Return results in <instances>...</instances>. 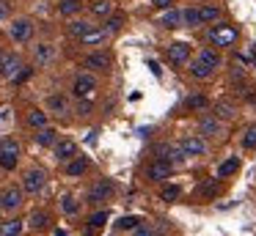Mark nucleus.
I'll return each mask as SVG.
<instances>
[{
  "instance_id": "nucleus-1",
  "label": "nucleus",
  "mask_w": 256,
  "mask_h": 236,
  "mask_svg": "<svg viewBox=\"0 0 256 236\" xmlns=\"http://www.w3.org/2000/svg\"><path fill=\"white\" fill-rule=\"evenodd\" d=\"M210 41L215 47H232L237 41V27L234 25H212L210 27Z\"/></svg>"
},
{
  "instance_id": "nucleus-2",
  "label": "nucleus",
  "mask_w": 256,
  "mask_h": 236,
  "mask_svg": "<svg viewBox=\"0 0 256 236\" xmlns=\"http://www.w3.org/2000/svg\"><path fill=\"white\" fill-rule=\"evenodd\" d=\"M17 157H20L17 140H3V143H0V168H3V170H14V168H17Z\"/></svg>"
},
{
  "instance_id": "nucleus-3",
  "label": "nucleus",
  "mask_w": 256,
  "mask_h": 236,
  "mask_svg": "<svg viewBox=\"0 0 256 236\" xmlns=\"http://www.w3.org/2000/svg\"><path fill=\"white\" fill-rule=\"evenodd\" d=\"M44 181H47L44 170H39V168L28 170V173H25V179H22V192H28V195H36V192L44 190Z\"/></svg>"
},
{
  "instance_id": "nucleus-4",
  "label": "nucleus",
  "mask_w": 256,
  "mask_h": 236,
  "mask_svg": "<svg viewBox=\"0 0 256 236\" xmlns=\"http://www.w3.org/2000/svg\"><path fill=\"white\" fill-rule=\"evenodd\" d=\"M22 206V190L20 187H8L0 192V212H17Z\"/></svg>"
},
{
  "instance_id": "nucleus-5",
  "label": "nucleus",
  "mask_w": 256,
  "mask_h": 236,
  "mask_svg": "<svg viewBox=\"0 0 256 236\" xmlns=\"http://www.w3.org/2000/svg\"><path fill=\"white\" fill-rule=\"evenodd\" d=\"M94 91H96V77L94 74H80L78 80H74V85H72V93L78 99H91Z\"/></svg>"
},
{
  "instance_id": "nucleus-6",
  "label": "nucleus",
  "mask_w": 256,
  "mask_h": 236,
  "mask_svg": "<svg viewBox=\"0 0 256 236\" xmlns=\"http://www.w3.org/2000/svg\"><path fill=\"white\" fill-rule=\"evenodd\" d=\"M8 36H12L17 44H25L30 36H34V22L30 19H14L12 25H8Z\"/></svg>"
},
{
  "instance_id": "nucleus-7",
  "label": "nucleus",
  "mask_w": 256,
  "mask_h": 236,
  "mask_svg": "<svg viewBox=\"0 0 256 236\" xmlns=\"http://www.w3.org/2000/svg\"><path fill=\"white\" fill-rule=\"evenodd\" d=\"M113 192H116V187H113V181H110V179H100L94 187H91V192H88V201H91V203L110 201V198H113Z\"/></svg>"
},
{
  "instance_id": "nucleus-8",
  "label": "nucleus",
  "mask_w": 256,
  "mask_h": 236,
  "mask_svg": "<svg viewBox=\"0 0 256 236\" xmlns=\"http://www.w3.org/2000/svg\"><path fill=\"white\" fill-rule=\"evenodd\" d=\"M171 170H174L171 162H166V159H154V162L146 168V179L154 181V184H160V181H166L168 176H171Z\"/></svg>"
},
{
  "instance_id": "nucleus-9",
  "label": "nucleus",
  "mask_w": 256,
  "mask_h": 236,
  "mask_svg": "<svg viewBox=\"0 0 256 236\" xmlns=\"http://www.w3.org/2000/svg\"><path fill=\"white\" fill-rule=\"evenodd\" d=\"M22 69V60H20V55L8 52V55H0V77L3 80H12L17 71Z\"/></svg>"
},
{
  "instance_id": "nucleus-10",
  "label": "nucleus",
  "mask_w": 256,
  "mask_h": 236,
  "mask_svg": "<svg viewBox=\"0 0 256 236\" xmlns=\"http://www.w3.org/2000/svg\"><path fill=\"white\" fill-rule=\"evenodd\" d=\"M179 148H182L184 157H204L206 154V143L201 140V137H182Z\"/></svg>"
},
{
  "instance_id": "nucleus-11",
  "label": "nucleus",
  "mask_w": 256,
  "mask_h": 236,
  "mask_svg": "<svg viewBox=\"0 0 256 236\" xmlns=\"http://www.w3.org/2000/svg\"><path fill=\"white\" fill-rule=\"evenodd\" d=\"M113 66V58L110 52H91L88 58H86V69H94V71H108Z\"/></svg>"
},
{
  "instance_id": "nucleus-12",
  "label": "nucleus",
  "mask_w": 256,
  "mask_h": 236,
  "mask_svg": "<svg viewBox=\"0 0 256 236\" xmlns=\"http://www.w3.org/2000/svg\"><path fill=\"white\" fill-rule=\"evenodd\" d=\"M188 58H190V44H184V41H174V44H168V60L171 63H188Z\"/></svg>"
},
{
  "instance_id": "nucleus-13",
  "label": "nucleus",
  "mask_w": 256,
  "mask_h": 236,
  "mask_svg": "<svg viewBox=\"0 0 256 236\" xmlns=\"http://www.w3.org/2000/svg\"><path fill=\"white\" fill-rule=\"evenodd\" d=\"M212 115H215L218 121H234L237 118V107H234L228 99H220V102H215V107H212Z\"/></svg>"
},
{
  "instance_id": "nucleus-14",
  "label": "nucleus",
  "mask_w": 256,
  "mask_h": 236,
  "mask_svg": "<svg viewBox=\"0 0 256 236\" xmlns=\"http://www.w3.org/2000/svg\"><path fill=\"white\" fill-rule=\"evenodd\" d=\"M56 159H61V162H69V159L78 154V143L74 140H56Z\"/></svg>"
},
{
  "instance_id": "nucleus-15",
  "label": "nucleus",
  "mask_w": 256,
  "mask_h": 236,
  "mask_svg": "<svg viewBox=\"0 0 256 236\" xmlns=\"http://www.w3.org/2000/svg\"><path fill=\"white\" fill-rule=\"evenodd\" d=\"M52 55H56L52 44H47V41L36 44V49H34V60H36V66H47V63L52 60Z\"/></svg>"
},
{
  "instance_id": "nucleus-16",
  "label": "nucleus",
  "mask_w": 256,
  "mask_h": 236,
  "mask_svg": "<svg viewBox=\"0 0 256 236\" xmlns=\"http://www.w3.org/2000/svg\"><path fill=\"white\" fill-rule=\"evenodd\" d=\"M198 132L204 137H212V135H220V121L215 118V115H204V118L198 121Z\"/></svg>"
},
{
  "instance_id": "nucleus-17",
  "label": "nucleus",
  "mask_w": 256,
  "mask_h": 236,
  "mask_svg": "<svg viewBox=\"0 0 256 236\" xmlns=\"http://www.w3.org/2000/svg\"><path fill=\"white\" fill-rule=\"evenodd\" d=\"M86 170H88V159H86V157H78V154H74V157L66 162V176H72V179L83 176Z\"/></svg>"
},
{
  "instance_id": "nucleus-18",
  "label": "nucleus",
  "mask_w": 256,
  "mask_h": 236,
  "mask_svg": "<svg viewBox=\"0 0 256 236\" xmlns=\"http://www.w3.org/2000/svg\"><path fill=\"white\" fill-rule=\"evenodd\" d=\"M108 38V30L105 27H91L88 33H83L80 36V44H86V47H94V44H102Z\"/></svg>"
},
{
  "instance_id": "nucleus-19",
  "label": "nucleus",
  "mask_w": 256,
  "mask_h": 236,
  "mask_svg": "<svg viewBox=\"0 0 256 236\" xmlns=\"http://www.w3.org/2000/svg\"><path fill=\"white\" fill-rule=\"evenodd\" d=\"M108 217H110L108 212H96V214H91V217H88V228H86V236H94V234H100V231L105 228Z\"/></svg>"
},
{
  "instance_id": "nucleus-20",
  "label": "nucleus",
  "mask_w": 256,
  "mask_h": 236,
  "mask_svg": "<svg viewBox=\"0 0 256 236\" xmlns=\"http://www.w3.org/2000/svg\"><path fill=\"white\" fill-rule=\"evenodd\" d=\"M56 140H58V132H56V129H47V126H42V129L36 132V143H39L42 148L56 146Z\"/></svg>"
},
{
  "instance_id": "nucleus-21",
  "label": "nucleus",
  "mask_w": 256,
  "mask_h": 236,
  "mask_svg": "<svg viewBox=\"0 0 256 236\" xmlns=\"http://www.w3.org/2000/svg\"><path fill=\"white\" fill-rule=\"evenodd\" d=\"M47 110L50 113H56V115H64V113H69V102H66V96H50L47 99Z\"/></svg>"
},
{
  "instance_id": "nucleus-22",
  "label": "nucleus",
  "mask_w": 256,
  "mask_h": 236,
  "mask_svg": "<svg viewBox=\"0 0 256 236\" xmlns=\"http://www.w3.org/2000/svg\"><path fill=\"white\" fill-rule=\"evenodd\" d=\"M190 74H193L196 80H210V77L215 74V69H210V66L201 63V60H193V63H190Z\"/></svg>"
},
{
  "instance_id": "nucleus-23",
  "label": "nucleus",
  "mask_w": 256,
  "mask_h": 236,
  "mask_svg": "<svg viewBox=\"0 0 256 236\" xmlns=\"http://www.w3.org/2000/svg\"><path fill=\"white\" fill-rule=\"evenodd\" d=\"M220 190H223V187L218 184V181H204V184L198 187V198H206V201H212V198L220 195Z\"/></svg>"
},
{
  "instance_id": "nucleus-24",
  "label": "nucleus",
  "mask_w": 256,
  "mask_h": 236,
  "mask_svg": "<svg viewBox=\"0 0 256 236\" xmlns=\"http://www.w3.org/2000/svg\"><path fill=\"white\" fill-rule=\"evenodd\" d=\"M198 60H201V63H206L210 69H218V66L223 63V60H220V55H218L215 49H210V47H204V49H201Z\"/></svg>"
},
{
  "instance_id": "nucleus-25",
  "label": "nucleus",
  "mask_w": 256,
  "mask_h": 236,
  "mask_svg": "<svg viewBox=\"0 0 256 236\" xmlns=\"http://www.w3.org/2000/svg\"><path fill=\"white\" fill-rule=\"evenodd\" d=\"M160 25L162 27H179V25H182V14L174 11V8H166V14L160 16Z\"/></svg>"
},
{
  "instance_id": "nucleus-26",
  "label": "nucleus",
  "mask_w": 256,
  "mask_h": 236,
  "mask_svg": "<svg viewBox=\"0 0 256 236\" xmlns=\"http://www.w3.org/2000/svg\"><path fill=\"white\" fill-rule=\"evenodd\" d=\"M179 198H182V187H176V184H168L160 190V201H166V203H174Z\"/></svg>"
},
{
  "instance_id": "nucleus-27",
  "label": "nucleus",
  "mask_w": 256,
  "mask_h": 236,
  "mask_svg": "<svg viewBox=\"0 0 256 236\" xmlns=\"http://www.w3.org/2000/svg\"><path fill=\"white\" fill-rule=\"evenodd\" d=\"M184 107H188V110H206V107H210V99L201 96V93H193V96L184 99Z\"/></svg>"
},
{
  "instance_id": "nucleus-28",
  "label": "nucleus",
  "mask_w": 256,
  "mask_h": 236,
  "mask_svg": "<svg viewBox=\"0 0 256 236\" xmlns=\"http://www.w3.org/2000/svg\"><path fill=\"white\" fill-rule=\"evenodd\" d=\"M47 223H50V214H47V212H34V214L28 217V225H30L34 231L47 228Z\"/></svg>"
},
{
  "instance_id": "nucleus-29",
  "label": "nucleus",
  "mask_w": 256,
  "mask_h": 236,
  "mask_svg": "<svg viewBox=\"0 0 256 236\" xmlns=\"http://www.w3.org/2000/svg\"><path fill=\"white\" fill-rule=\"evenodd\" d=\"M240 170V159L237 157H232V159H226V162L218 168V179H226V176H232V173H237Z\"/></svg>"
},
{
  "instance_id": "nucleus-30",
  "label": "nucleus",
  "mask_w": 256,
  "mask_h": 236,
  "mask_svg": "<svg viewBox=\"0 0 256 236\" xmlns=\"http://www.w3.org/2000/svg\"><path fill=\"white\" fill-rule=\"evenodd\" d=\"M91 27H94L91 22H86V19H74L72 25H69V36H72V38H80L83 33H88Z\"/></svg>"
},
{
  "instance_id": "nucleus-31",
  "label": "nucleus",
  "mask_w": 256,
  "mask_h": 236,
  "mask_svg": "<svg viewBox=\"0 0 256 236\" xmlns=\"http://www.w3.org/2000/svg\"><path fill=\"white\" fill-rule=\"evenodd\" d=\"M22 234V220H8L0 228V236H20Z\"/></svg>"
},
{
  "instance_id": "nucleus-32",
  "label": "nucleus",
  "mask_w": 256,
  "mask_h": 236,
  "mask_svg": "<svg viewBox=\"0 0 256 236\" xmlns=\"http://www.w3.org/2000/svg\"><path fill=\"white\" fill-rule=\"evenodd\" d=\"M198 16H201V25H204V22H215L218 16H220V8H218V5H201Z\"/></svg>"
},
{
  "instance_id": "nucleus-33",
  "label": "nucleus",
  "mask_w": 256,
  "mask_h": 236,
  "mask_svg": "<svg viewBox=\"0 0 256 236\" xmlns=\"http://www.w3.org/2000/svg\"><path fill=\"white\" fill-rule=\"evenodd\" d=\"M28 126H34V129L47 126V113H42V110H30L28 113Z\"/></svg>"
},
{
  "instance_id": "nucleus-34",
  "label": "nucleus",
  "mask_w": 256,
  "mask_h": 236,
  "mask_svg": "<svg viewBox=\"0 0 256 236\" xmlns=\"http://www.w3.org/2000/svg\"><path fill=\"white\" fill-rule=\"evenodd\" d=\"M110 11H113L110 0H96V3H91V14L94 16H110Z\"/></svg>"
},
{
  "instance_id": "nucleus-35",
  "label": "nucleus",
  "mask_w": 256,
  "mask_h": 236,
  "mask_svg": "<svg viewBox=\"0 0 256 236\" xmlns=\"http://www.w3.org/2000/svg\"><path fill=\"white\" fill-rule=\"evenodd\" d=\"M140 225V217H135V214H127V217H122L116 223V231H132Z\"/></svg>"
},
{
  "instance_id": "nucleus-36",
  "label": "nucleus",
  "mask_w": 256,
  "mask_h": 236,
  "mask_svg": "<svg viewBox=\"0 0 256 236\" xmlns=\"http://www.w3.org/2000/svg\"><path fill=\"white\" fill-rule=\"evenodd\" d=\"M58 11H61V16H74L80 11V3H78V0H61Z\"/></svg>"
},
{
  "instance_id": "nucleus-37",
  "label": "nucleus",
  "mask_w": 256,
  "mask_h": 236,
  "mask_svg": "<svg viewBox=\"0 0 256 236\" xmlns=\"http://www.w3.org/2000/svg\"><path fill=\"white\" fill-rule=\"evenodd\" d=\"M105 25H108V27H105L108 33H118V30L124 27V14H110Z\"/></svg>"
},
{
  "instance_id": "nucleus-38",
  "label": "nucleus",
  "mask_w": 256,
  "mask_h": 236,
  "mask_svg": "<svg viewBox=\"0 0 256 236\" xmlns=\"http://www.w3.org/2000/svg\"><path fill=\"white\" fill-rule=\"evenodd\" d=\"M61 212H64V214H78V212H80V201H74L72 195H64Z\"/></svg>"
},
{
  "instance_id": "nucleus-39",
  "label": "nucleus",
  "mask_w": 256,
  "mask_h": 236,
  "mask_svg": "<svg viewBox=\"0 0 256 236\" xmlns=\"http://www.w3.org/2000/svg\"><path fill=\"white\" fill-rule=\"evenodd\" d=\"M182 22H184L188 27H196V25H201L198 8H188V11H182Z\"/></svg>"
},
{
  "instance_id": "nucleus-40",
  "label": "nucleus",
  "mask_w": 256,
  "mask_h": 236,
  "mask_svg": "<svg viewBox=\"0 0 256 236\" xmlns=\"http://www.w3.org/2000/svg\"><path fill=\"white\" fill-rule=\"evenodd\" d=\"M30 74H34V69H30V66H22V69H20V71H17V74H14V77H12V82H14V85H22V82H25V80H28V77H30Z\"/></svg>"
},
{
  "instance_id": "nucleus-41",
  "label": "nucleus",
  "mask_w": 256,
  "mask_h": 236,
  "mask_svg": "<svg viewBox=\"0 0 256 236\" xmlns=\"http://www.w3.org/2000/svg\"><path fill=\"white\" fill-rule=\"evenodd\" d=\"M242 143H245V148H254L256 146V126H250V129L245 132V140Z\"/></svg>"
},
{
  "instance_id": "nucleus-42",
  "label": "nucleus",
  "mask_w": 256,
  "mask_h": 236,
  "mask_svg": "<svg viewBox=\"0 0 256 236\" xmlns=\"http://www.w3.org/2000/svg\"><path fill=\"white\" fill-rule=\"evenodd\" d=\"M78 113L80 115H88L91 113V99H78Z\"/></svg>"
},
{
  "instance_id": "nucleus-43",
  "label": "nucleus",
  "mask_w": 256,
  "mask_h": 236,
  "mask_svg": "<svg viewBox=\"0 0 256 236\" xmlns=\"http://www.w3.org/2000/svg\"><path fill=\"white\" fill-rule=\"evenodd\" d=\"M132 236H154V231L149 225H138V228H132Z\"/></svg>"
},
{
  "instance_id": "nucleus-44",
  "label": "nucleus",
  "mask_w": 256,
  "mask_h": 236,
  "mask_svg": "<svg viewBox=\"0 0 256 236\" xmlns=\"http://www.w3.org/2000/svg\"><path fill=\"white\" fill-rule=\"evenodd\" d=\"M8 14H12V5H8L6 0H0V22H6Z\"/></svg>"
},
{
  "instance_id": "nucleus-45",
  "label": "nucleus",
  "mask_w": 256,
  "mask_h": 236,
  "mask_svg": "<svg viewBox=\"0 0 256 236\" xmlns=\"http://www.w3.org/2000/svg\"><path fill=\"white\" fill-rule=\"evenodd\" d=\"M152 3H154L157 8H171V3H174V0H152Z\"/></svg>"
},
{
  "instance_id": "nucleus-46",
  "label": "nucleus",
  "mask_w": 256,
  "mask_h": 236,
  "mask_svg": "<svg viewBox=\"0 0 256 236\" xmlns=\"http://www.w3.org/2000/svg\"><path fill=\"white\" fill-rule=\"evenodd\" d=\"M52 236H66V231H56V234H52Z\"/></svg>"
}]
</instances>
